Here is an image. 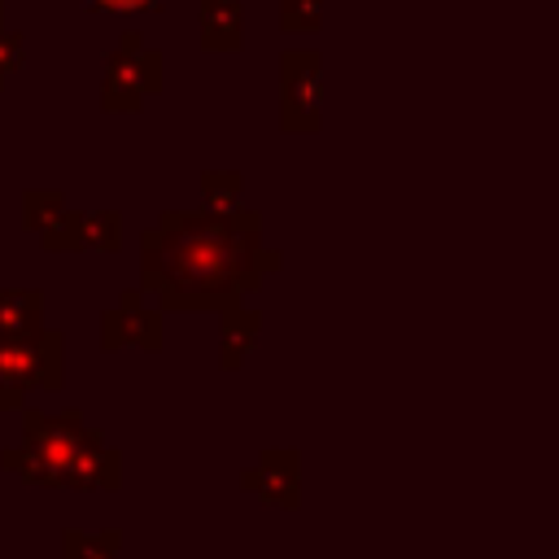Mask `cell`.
<instances>
[{
    "mask_svg": "<svg viewBox=\"0 0 559 559\" xmlns=\"http://www.w3.org/2000/svg\"><path fill=\"white\" fill-rule=\"evenodd\" d=\"M258 336H262V314L249 310L245 301L218 310V367L223 371H240L245 358L253 354Z\"/></svg>",
    "mask_w": 559,
    "mask_h": 559,
    "instance_id": "cell-9",
    "label": "cell"
},
{
    "mask_svg": "<svg viewBox=\"0 0 559 559\" xmlns=\"http://www.w3.org/2000/svg\"><path fill=\"white\" fill-rule=\"evenodd\" d=\"M0 31H4V0H0Z\"/></svg>",
    "mask_w": 559,
    "mask_h": 559,
    "instance_id": "cell-18",
    "label": "cell"
},
{
    "mask_svg": "<svg viewBox=\"0 0 559 559\" xmlns=\"http://www.w3.org/2000/svg\"><path fill=\"white\" fill-rule=\"evenodd\" d=\"M157 87H162V52L144 48V39L135 31H127L118 39V48L109 52V61H105L100 109H109V114H135Z\"/></svg>",
    "mask_w": 559,
    "mask_h": 559,
    "instance_id": "cell-4",
    "label": "cell"
},
{
    "mask_svg": "<svg viewBox=\"0 0 559 559\" xmlns=\"http://www.w3.org/2000/svg\"><path fill=\"white\" fill-rule=\"evenodd\" d=\"M0 467L35 489L114 493L122 485V454L83 419L79 406L57 415L22 406V441L0 454Z\"/></svg>",
    "mask_w": 559,
    "mask_h": 559,
    "instance_id": "cell-2",
    "label": "cell"
},
{
    "mask_svg": "<svg viewBox=\"0 0 559 559\" xmlns=\"http://www.w3.org/2000/svg\"><path fill=\"white\" fill-rule=\"evenodd\" d=\"M319 13H323V0H280V26L288 35L319 31Z\"/></svg>",
    "mask_w": 559,
    "mask_h": 559,
    "instance_id": "cell-15",
    "label": "cell"
},
{
    "mask_svg": "<svg viewBox=\"0 0 559 559\" xmlns=\"http://www.w3.org/2000/svg\"><path fill=\"white\" fill-rule=\"evenodd\" d=\"M22 52H26V39L17 31H0V87L9 83L13 70H22Z\"/></svg>",
    "mask_w": 559,
    "mask_h": 559,
    "instance_id": "cell-16",
    "label": "cell"
},
{
    "mask_svg": "<svg viewBox=\"0 0 559 559\" xmlns=\"http://www.w3.org/2000/svg\"><path fill=\"white\" fill-rule=\"evenodd\" d=\"M323 122V61L310 48L280 57V127L288 135H314Z\"/></svg>",
    "mask_w": 559,
    "mask_h": 559,
    "instance_id": "cell-5",
    "label": "cell"
},
{
    "mask_svg": "<svg viewBox=\"0 0 559 559\" xmlns=\"http://www.w3.org/2000/svg\"><path fill=\"white\" fill-rule=\"evenodd\" d=\"M44 323V293L39 288H0V336L39 332Z\"/></svg>",
    "mask_w": 559,
    "mask_h": 559,
    "instance_id": "cell-11",
    "label": "cell"
},
{
    "mask_svg": "<svg viewBox=\"0 0 559 559\" xmlns=\"http://www.w3.org/2000/svg\"><path fill=\"white\" fill-rule=\"evenodd\" d=\"M87 9H96V13H157L162 0H87Z\"/></svg>",
    "mask_w": 559,
    "mask_h": 559,
    "instance_id": "cell-17",
    "label": "cell"
},
{
    "mask_svg": "<svg viewBox=\"0 0 559 559\" xmlns=\"http://www.w3.org/2000/svg\"><path fill=\"white\" fill-rule=\"evenodd\" d=\"M240 489L266 507L280 511H297L301 507V459L297 450H262L245 472H240Z\"/></svg>",
    "mask_w": 559,
    "mask_h": 559,
    "instance_id": "cell-8",
    "label": "cell"
},
{
    "mask_svg": "<svg viewBox=\"0 0 559 559\" xmlns=\"http://www.w3.org/2000/svg\"><path fill=\"white\" fill-rule=\"evenodd\" d=\"M240 192H245V179L236 170H205L201 175V210H210V214L240 210Z\"/></svg>",
    "mask_w": 559,
    "mask_h": 559,
    "instance_id": "cell-14",
    "label": "cell"
},
{
    "mask_svg": "<svg viewBox=\"0 0 559 559\" xmlns=\"http://www.w3.org/2000/svg\"><path fill=\"white\" fill-rule=\"evenodd\" d=\"M284 266L280 249L262 245V214L231 210H166L140 236V293L157 310H227L262 288Z\"/></svg>",
    "mask_w": 559,
    "mask_h": 559,
    "instance_id": "cell-1",
    "label": "cell"
},
{
    "mask_svg": "<svg viewBox=\"0 0 559 559\" xmlns=\"http://www.w3.org/2000/svg\"><path fill=\"white\" fill-rule=\"evenodd\" d=\"M122 550V533H83V528H66L61 533V559H118Z\"/></svg>",
    "mask_w": 559,
    "mask_h": 559,
    "instance_id": "cell-13",
    "label": "cell"
},
{
    "mask_svg": "<svg viewBox=\"0 0 559 559\" xmlns=\"http://www.w3.org/2000/svg\"><path fill=\"white\" fill-rule=\"evenodd\" d=\"M148 349L157 354L162 349V310L157 306H144V293L140 288H122L118 301L100 314V349Z\"/></svg>",
    "mask_w": 559,
    "mask_h": 559,
    "instance_id": "cell-7",
    "label": "cell"
},
{
    "mask_svg": "<svg viewBox=\"0 0 559 559\" xmlns=\"http://www.w3.org/2000/svg\"><path fill=\"white\" fill-rule=\"evenodd\" d=\"M66 384V336L57 328L0 336V411H22L31 389Z\"/></svg>",
    "mask_w": 559,
    "mask_h": 559,
    "instance_id": "cell-3",
    "label": "cell"
},
{
    "mask_svg": "<svg viewBox=\"0 0 559 559\" xmlns=\"http://www.w3.org/2000/svg\"><path fill=\"white\" fill-rule=\"evenodd\" d=\"M201 17V48L205 52H236L245 35V9L240 0H197Z\"/></svg>",
    "mask_w": 559,
    "mask_h": 559,
    "instance_id": "cell-10",
    "label": "cell"
},
{
    "mask_svg": "<svg viewBox=\"0 0 559 559\" xmlns=\"http://www.w3.org/2000/svg\"><path fill=\"white\" fill-rule=\"evenodd\" d=\"M66 197L57 192V188H26L22 192V227L26 231H35V236H44L48 227H57L61 218H66Z\"/></svg>",
    "mask_w": 559,
    "mask_h": 559,
    "instance_id": "cell-12",
    "label": "cell"
},
{
    "mask_svg": "<svg viewBox=\"0 0 559 559\" xmlns=\"http://www.w3.org/2000/svg\"><path fill=\"white\" fill-rule=\"evenodd\" d=\"M48 253H118L122 249V214L118 210H66L57 227L39 236Z\"/></svg>",
    "mask_w": 559,
    "mask_h": 559,
    "instance_id": "cell-6",
    "label": "cell"
}]
</instances>
